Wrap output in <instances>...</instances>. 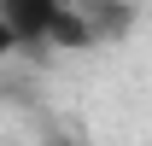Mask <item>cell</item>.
I'll return each instance as SVG.
<instances>
[{"instance_id":"cell-1","label":"cell","mask_w":152,"mask_h":146,"mask_svg":"<svg viewBox=\"0 0 152 146\" xmlns=\"http://www.w3.org/2000/svg\"><path fill=\"white\" fill-rule=\"evenodd\" d=\"M0 23L12 29L18 47H82L88 41L70 0H0Z\"/></svg>"},{"instance_id":"cell-2","label":"cell","mask_w":152,"mask_h":146,"mask_svg":"<svg viewBox=\"0 0 152 146\" xmlns=\"http://www.w3.org/2000/svg\"><path fill=\"white\" fill-rule=\"evenodd\" d=\"M12 47H18V41H12V29H6V23H0V58L12 53Z\"/></svg>"}]
</instances>
